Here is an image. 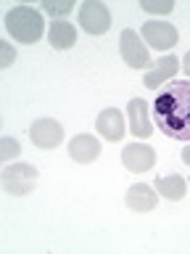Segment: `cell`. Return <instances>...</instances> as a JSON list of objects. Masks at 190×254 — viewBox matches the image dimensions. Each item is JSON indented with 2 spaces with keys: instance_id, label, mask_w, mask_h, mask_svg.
<instances>
[{
  "instance_id": "obj_1",
  "label": "cell",
  "mask_w": 190,
  "mask_h": 254,
  "mask_svg": "<svg viewBox=\"0 0 190 254\" xmlns=\"http://www.w3.org/2000/svg\"><path fill=\"white\" fill-rule=\"evenodd\" d=\"M150 117L166 138L190 140V79H172L158 87Z\"/></svg>"
},
{
  "instance_id": "obj_2",
  "label": "cell",
  "mask_w": 190,
  "mask_h": 254,
  "mask_svg": "<svg viewBox=\"0 0 190 254\" xmlns=\"http://www.w3.org/2000/svg\"><path fill=\"white\" fill-rule=\"evenodd\" d=\"M43 29H45L43 11L35 5H16L5 13V32L21 45L37 43L43 37Z\"/></svg>"
},
{
  "instance_id": "obj_3",
  "label": "cell",
  "mask_w": 190,
  "mask_h": 254,
  "mask_svg": "<svg viewBox=\"0 0 190 254\" xmlns=\"http://www.w3.org/2000/svg\"><path fill=\"white\" fill-rule=\"evenodd\" d=\"M0 183H3V188L11 196H27L37 186V167L27 164V162L8 164V167H3V172H0Z\"/></svg>"
},
{
  "instance_id": "obj_4",
  "label": "cell",
  "mask_w": 190,
  "mask_h": 254,
  "mask_svg": "<svg viewBox=\"0 0 190 254\" xmlns=\"http://www.w3.org/2000/svg\"><path fill=\"white\" fill-rule=\"evenodd\" d=\"M29 140L43 151L58 148L61 140H63V127H61V122H55V119H50V117L35 119L32 127H29Z\"/></svg>"
},
{
  "instance_id": "obj_5",
  "label": "cell",
  "mask_w": 190,
  "mask_h": 254,
  "mask_svg": "<svg viewBox=\"0 0 190 254\" xmlns=\"http://www.w3.org/2000/svg\"><path fill=\"white\" fill-rule=\"evenodd\" d=\"M119 51H122L124 64L132 69H145L150 64V56H148V48L142 45V37L132 29H124L119 35Z\"/></svg>"
},
{
  "instance_id": "obj_6",
  "label": "cell",
  "mask_w": 190,
  "mask_h": 254,
  "mask_svg": "<svg viewBox=\"0 0 190 254\" xmlns=\"http://www.w3.org/2000/svg\"><path fill=\"white\" fill-rule=\"evenodd\" d=\"M79 24L87 35H103L111 29V13L100 0H87L79 8Z\"/></svg>"
},
{
  "instance_id": "obj_7",
  "label": "cell",
  "mask_w": 190,
  "mask_h": 254,
  "mask_svg": "<svg viewBox=\"0 0 190 254\" xmlns=\"http://www.w3.org/2000/svg\"><path fill=\"white\" fill-rule=\"evenodd\" d=\"M142 40L156 51H169V48L177 45L180 32L177 27H172L166 21H145L142 24Z\"/></svg>"
},
{
  "instance_id": "obj_8",
  "label": "cell",
  "mask_w": 190,
  "mask_h": 254,
  "mask_svg": "<svg viewBox=\"0 0 190 254\" xmlns=\"http://www.w3.org/2000/svg\"><path fill=\"white\" fill-rule=\"evenodd\" d=\"M122 164L135 175L148 172L156 164V151L150 146H145V143H127L122 148Z\"/></svg>"
},
{
  "instance_id": "obj_9",
  "label": "cell",
  "mask_w": 190,
  "mask_h": 254,
  "mask_svg": "<svg viewBox=\"0 0 190 254\" xmlns=\"http://www.w3.org/2000/svg\"><path fill=\"white\" fill-rule=\"evenodd\" d=\"M124 204H127V209H132V212H138V214H145V212H153L156 209L158 193H156L153 186H148V183H135V186L127 188Z\"/></svg>"
},
{
  "instance_id": "obj_10",
  "label": "cell",
  "mask_w": 190,
  "mask_h": 254,
  "mask_svg": "<svg viewBox=\"0 0 190 254\" xmlns=\"http://www.w3.org/2000/svg\"><path fill=\"white\" fill-rule=\"evenodd\" d=\"M69 156L74 159L77 164H93L95 159L100 156V140L95 135H74L69 140Z\"/></svg>"
},
{
  "instance_id": "obj_11",
  "label": "cell",
  "mask_w": 190,
  "mask_h": 254,
  "mask_svg": "<svg viewBox=\"0 0 190 254\" xmlns=\"http://www.w3.org/2000/svg\"><path fill=\"white\" fill-rule=\"evenodd\" d=\"M127 119H130V130L132 135H138V138H150V132H153V122H150L148 114V103L142 98H132L127 103Z\"/></svg>"
},
{
  "instance_id": "obj_12",
  "label": "cell",
  "mask_w": 190,
  "mask_h": 254,
  "mask_svg": "<svg viewBox=\"0 0 190 254\" xmlns=\"http://www.w3.org/2000/svg\"><path fill=\"white\" fill-rule=\"evenodd\" d=\"M95 127H98V132H100V138H106L111 143H116V140H122L124 138V117H122V111L119 109H103L98 119H95Z\"/></svg>"
},
{
  "instance_id": "obj_13",
  "label": "cell",
  "mask_w": 190,
  "mask_h": 254,
  "mask_svg": "<svg viewBox=\"0 0 190 254\" xmlns=\"http://www.w3.org/2000/svg\"><path fill=\"white\" fill-rule=\"evenodd\" d=\"M177 69H180V59H177V56H172V53L164 56V59H158L156 66L142 77V85H145V87H161V85H166L174 74H177Z\"/></svg>"
},
{
  "instance_id": "obj_14",
  "label": "cell",
  "mask_w": 190,
  "mask_h": 254,
  "mask_svg": "<svg viewBox=\"0 0 190 254\" xmlns=\"http://www.w3.org/2000/svg\"><path fill=\"white\" fill-rule=\"evenodd\" d=\"M153 188H156L158 196L166 198V201H180V198H185V193H188V180L180 178V175H161V178H156Z\"/></svg>"
},
{
  "instance_id": "obj_15",
  "label": "cell",
  "mask_w": 190,
  "mask_h": 254,
  "mask_svg": "<svg viewBox=\"0 0 190 254\" xmlns=\"http://www.w3.org/2000/svg\"><path fill=\"white\" fill-rule=\"evenodd\" d=\"M48 43H50L55 51H69V48L77 43V29L71 27L69 21H53L50 29H48Z\"/></svg>"
},
{
  "instance_id": "obj_16",
  "label": "cell",
  "mask_w": 190,
  "mask_h": 254,
  "mask_svg": "<svg viewBox=\"0 0 190 254\" xmlns=\"http://www.w3.org/2000/svg\"><path fill=\"white\" fill-rule=\"evenodd\" d=\"M71 11H74V0H45L43 3V13L53 16L55 21H63Z\"/></svg>"
},
{
  "instance_id": "obj_17",
  "label": "cell",
  "mask_w": 190,
  "mask_h": 254,
  "mask_svg": "<svg viewBox=\"0 0 190 254\" xmlns=\"http://www.w3.org/2000/svg\"><path fill=\"white\" fill-rule=\"evenodd\" d=\"M140 8L145 13H172L174 0H140Z\"/></svg>"
},
{
  "instance_id": "obj_18",
  "label": "cell",
  "mask_w": 190,
  "mask_h": 254,
  "mask_svg": "<svg viewBox=\"0 0 190 254\" xmlns=\"http://www.w3.org/2000/svg\"><path fill=\"white\" fill-rule=\"evenodd\" d=\"M21 154V143L16 138H0V162H8V159Z\"/></svg>"
},
{
  "instance_id": "obj_19",
  "label": "cell",
  "mask_w": 190,
  "mask_h": 254,
  "mask_svg": "<svg viewBox=\"0 0 190 254\" xmlns=\"http://www.w3.org/2000/svg\"><path fill=\"white\" fill-rule=\"evenodd\" d=\"M16 59V51L11 43H5V40H0V69H8Z\"/></svg>"
},
{
  "instance_id": "obj_20",
  "label": "cell",
  "mask_w": 190,
  "mask_h": 254,
  "mask_svg": "<svg viewBox=\"0 0 190 254\" xmlns=\"http://www.w3.org/2000/svg\"><path fill=\"white\" fill-rule=\"evenodd\" d=\"M182 69H185V74L190 77V51L185 53V64H182Z\"/></svg>"
},
{
  "instance_id": "obj_21",
  "label": "cell",
  "mask_w": 190,
  "mask_h": 254,
  "mask_svg": "<svg viewBox=\"0 0 190 254\" xmlns=\"http://www.w3.org/2000/svg\"><path fill=\"white\" fill-rule=\"evenodd\" d=\"M182 162L190 167V146H188V148H182Z\"/></svg>"
}]
</instances>
